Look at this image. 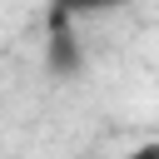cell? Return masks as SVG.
Segmentation results:
<instances>
[{"instance_id":"cell-1","label":"cell","mask_w":159,"mask_h":159,"mask_svg":"<svg viewBox=\"0 0 159 159\" xmlns=\"http://www.w3.org/2000/svg\"><path fill=\"white\" fill-rule=\"evenodd\" d=\"M119 5H129V0H55L50 5V20H84V15H104V10H119Z\"/></svg>"},{"instance_id":"cell-2","label":"cell","mask_w":159,"mask_h":159,"mask_svg":"<svg viewBox=\"0 0 159 159\" xmlns=\"http://www.w3.org/2000/svg\"><path fill=\"white\" fill-rule=\"evenodd\" d=\"M119 159H159V139H144V144H134V149H124Z\"/></svg>"}]
</instances>
